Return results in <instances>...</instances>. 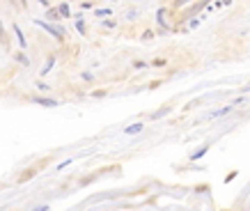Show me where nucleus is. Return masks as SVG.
Listing matches in <instances>:
<instances>
[{
  "mask_svg": "<svg viewBox=\"0 0 250 211\" xmlns=\"http://www.w3.org/2000/svg\"><path fill=\"white\" fill-rule=\"evenodd\" d=\"M168 113H170V105H165V108H161V110H156V113L152 115V119H161V117L168 115Z\"/></svg>",
  "mask_w": 250,
  "mask_h": 211,
  "instance_id": "8",
  "label": "nucleus"
},
{
  "mask_svg": "<svg viewBox=\"0 0 250 211\" xmlns=\"http://www.w3.org/2000/svg\"><path fill=\"white\" fill-rule=\"evenodd\" d=\"M207 151H209V145H204V147H200V149L195 151V154H193L190 158H193V161H198V158H202L204 154H207Z\"/></svg>",
  "mask_w": 250,
  "mask_h": 211,
  "instance_id": "7",
  "label": "nucleus"
},
{
  "mask_svg": "<svg viewBox=\"0 0 250 211\" xmlns=\"http://www.w3.org/2000/svg\"><path fill=\"white\" fill-rule=\"evenodd\" d=\"M16 60L21 62L23 67H30V60H28V57H26V55H23V53H16Z\"/></svg>",
  "mask_w": 250,
  "mask_h": 211,
  "instance_id": "11",
  "label": "nucleus"
},
{
  "mask_svg": "<svg viewBox=\"0 0 250 211\" xmlns=\"http://www.w3.org/2000/svg\"><path fill=\"white\" fill-rule=\"evenodd\" d=\"M58 12H60V16H69L71 12H69V5H67V2H62L60 7H58Z\"/></svg>",
  "mask_w": 250,
  "mask_h": 211,
  "instance_id": "10",
  "label": "nucleus"
},
{
  "mask_svg": "<svg viewBox=\"0 0 250 211\" xmlns=\"http://www.w3.org/2000/svg\"><path fill=\"white\" fill-rule=\"evenodd\" d=\"M163 64H165V60H163V57H158V60H154V62H152V67H163Z\"/></svg>",
  "mask_w": 250,
  "mask_h": 211,
  "instance_id": "18",
  "label": "nucleus"
},
{
  "mask_svg": "<svg viewBox=\"0 0 250 211\" xmlns=\"http://www.w3.org/2000/svg\"><path fill=\"white\" fill-rule=\"evenodd\" d=\"M35 23L39 28H44L48 35H53L55 39H64V30H62V28H55V25H51V23H46V21H35Z\"/></svg>",
  "mask_w": 250,
  "mask_h": 211,
  "instance_id": "1",
  "label": "nucleus"
},
{
  "mask_svg": "<svg viewBox=\"0 0 250 211\" xmlns=\"http://www.w3.org/2000/svg\"><path fill=\"white\" fill-rule=\"evenodd\" d=\"M32 101H35V103H39V105H44V108H55V105H60V101L48 99V97H35Z\"/></svg>",
  "mask_w": 250,
  "mask_h": 211,
  "instance_id": "2",
  "label": "nucleus"
},
{
  "mask_svg": "<svg viewBox=\"0 0 250 211\" xmlns=\"http://www.w3.org/2000/svg\"><path fill=\"white\" fill-rule=\"evenodd\" d=\"M230 2H232V0H220V2L216 5V7H220V5H230Z\"/></svg>",
  "mask_w": 250,
  "mask_h": 211,
  "instance_id": "21",
  "label": "nucleus"
},
{
  "mask_svg": "<svg viewBox=\"0 0 250 211\" xmlns=\"http://www.w3.org/2000/svg\"><path fill=\"white\" fill-rule=\"evenodd\" d=\"M186 2H190V0H177L174 5H177V7H181V5H186Z\"/></svg>",
  "mask_w": 250,
  "mask_h": 211,
  "instance_id": "20",
  "label": "nucleus"
},
{
  "mask_svg": "<svg viewBox=\"0 0 250 211\" xmlns=\"http://www.w3.org/2000/svg\"><path fill=\"white\" fill-rule=\"evenodd\" d=\"M0 44L5 46V48H9V39H7V32H5V28H2V23H0Z\"/></svg>",
  "mask_w": 250,
  "mask_h": 211,
  "instance_id": "5",
  "label": "nucleus"
},
{
  "mask_svg": "<svg viewBox=\"0 0 250 211\" xmlns=\"http://www.w3.org/2000/svg\"><path fill=\"white\" fill-rule=\"evenodd\" d=\"M142 129H145V124L138 122V124H131V126H126V133H129V135H136V133H140Z\"/></svg>",
  "mask_w": 250,
  "mask_h": 211,
  "instance_id": "3",
  "label": "nucleus"
},
{
  "mask_svg": "<svg viewBox=\"0 0 250 211\" xmlns=\"http://www.w3.org/2000/svg\"><path fill=\"white\" fill-rule=\"evenodd\" d=\"M53 62H55V57H48V62H46V67H44V69H42V73H48V71H51Z\"/></svg>",
  "mask_w": 250,
  "mask_h": 211,
  "instance_id": "14",
  "label": "nucleus"
},
{
  "mask_svg": "<svg viewBox=\"0 0 250 211\" xmlns=\"http://www.w3.org/2000/svg\"><path fill=\"white\" fill-rule=\"evenodd\" d=\"M234 108V103H230V105H225V108H220V110H216V113H211V117H220V115H225V113H230Z\"/></svg>",
  "mask_w": 250,
  "mask_h": 211,
  "instance_id": "9",
  "label": "nucleus"
},
{
  "mask_svg": "<svg viewBox=\"0 0 250 211\" xmlns=\"http://www.w3.org/2000/svg\"><path fill=\"white\" fill-rule=\"evenodd\" d=\"M12 2H14L18 9H28V2H26V0H12Z\"/></svg>",
  "mask_w": 250,
  "mask_h": 211,
  "instance_id": "16",
  "label": "nucleus"
},
{
  "mask_svg": "<svg viewBox=\"0 0 250 211\" xmlns=\"http://www.w3.org/2000/svg\"><path fill=\"white\" fill-rule=\"evenodd\" d=\"M76 30H78V32H85V23H83L80 18H78V21H76Z\"/></svg>",
  "mask_w": 250,
  "mask_h": 211,
  "instance_id": "17",
  "label": "nucleus"
},
{
  "mask_svg": "<svg viewBox=\"0 0 250 211\" xmlns=\"http://www.w3.org/2000/svg\"><path fill=\"white\" fill-rule=\"evenodd\" d=\"M147 67H149V64L142 62V60H136V62H133V69H147Z\"/></svg>",
  "mask_w": 250,
  "mask_h": 211,
  "instance_id": "13",
  "label": "nucleus"
},
{
  "mask_svg": "<svg viewBox=\"0 0 250 211\" xmlns=\"http://www.w3.org/2000/svg\"><path fill=\"white\" fill-rule=\"evenodd\" d=\"M32 175H35V170H28V172H23L18 177V181H28V179H32Z\"/></svg>",
  "mask_w": 250,
  "mask_h": 211,
  "instance_id": "12",
  "label": "nucleus"
},
{
  "mask_svg": "<svg viewBox=\"0 0 250 211\" xmlns=\"http://www.w3.org/2000/svg\"><path fill=\"white\" fill-rule=\"evenodd\" d=\"M165 12H168V9H158V12H156V18H158V23H161V28H165V30H168V21H165Z\"/></svg>",
  "mask_w": 250,
  "mask_h": 211,
  "instance_id": "4",
  "label": "nucleus"
},
{
  "mask_svg": "<svg viewBox=\"0 0 250 211\" xmlns=\"http://www.w3.org/2000/svg\"><path fill=\"white\" fill-rule=\"evenodd\" d=\"M152 37H154V32L149 30V32H145V35H142V39H145V41H147V39H152Z\"/></svg>",
  "mask_w": 250,
  "mask_h": 211,
  "instance_id": "19",
  "label": "nucleus"
},
{
  "mask_svg": "<svg viewBox=\"0 0 250 211\" xmlns=\"http://www.w3.org/2000/svg\"><path fill=\"white\" fill-rule=\"evenodd\" d=\"M94 14H96V16H110V14H112V9H96Z\"/></svg>",
  "mask_w": 250,
  "mask_h": 211,
  "instance_id": "15",
  "label": "nucleus"
},
{
  "mask_svg": "<svg viewBox=\"0 0 250 211\" xmlns=\"http://www.w3.org/2000/svg\"><path fill=\"white\" fill-rule=\"evenodd\" d=\"M14 30H16V37H18V44H21V48H28L26 37H23V32H21V28H18V25H14Z\"/></svg>",
  "mask_w": 250,
  "mask_h": 211,
  "instance_id": "6",
  "label": "nucleus"
}]
</instances>
